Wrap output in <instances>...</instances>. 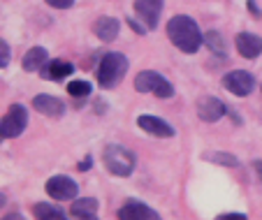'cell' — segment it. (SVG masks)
<instances>
[{"label": "cell", "mask_w": 262, "mask_h": 220, "mask_svg": "<svg viewBox=\"0 0 262 220\" xmlns=\"http://www.w3.org/2000/svg\"><path fill=\"white\" fill-rule=\"evenodd\" d=\"M246 7H248V12H251L253 16H260V10H257V5H255V3H253V0H248V3H246Z\"/></svg>", "instance_id": "27"}, {"label": "cell", "mask_w": 262, "mask_h": 220, "mask_svg": "<svg viewBox=\"0 0 262 220\" xmlns=\"http://www.w3.org/2000/svg\"><path fill=\"white\" fill-rule=\"evenodd\" d=\"M33 109L40 112L42 116L47 118H60L65 114V104L63 100L54 98V95H47V93H40L33 98Z\"/></svg>", "instance_id": "11"}, {"label": "cell", "mask_w": 262, "mask_h": 220, "mask_svg": "<svg viewBox=\"0 0 262 220\" xmlns=\"http://www.w3.org/2000/svg\"><path fill=\"white\" fill-rule=\"evenodd\" d=\"M135 12L148 30H154L158 28L160 14H163V0H135Z\"/></svg>", "instance_id": "8"}, {"label": "cell", "mask_w": 262, "mask_h": 220, "mask_svg": "<svg viewBox=\"0 0 262 220\" xmlns=\"http://www.w3.org/2000/svg\"><path fill=\"white\" fill-rule=\"evenodd\" d=\"M102 162H104L109 174L125 179V176H130L135 171L137 158H135V153L130 151V148L121 146V144H109V146L102 151Z\"/></svg>", "instance_id": "3"}, {"label": "cell", "mask_w": 262, "mask_h": 220, "mask_svg": "<svg viewBox=\"0 0 262 220\" xmlns=\"http://www.w3.org/2000/svg\"><path fill=\"white\" fill-rule=\"evenodd\" d=\"M204 44H207L209 51H211L213 56H218V58H225V56H228V44H225V39H223V35L218 33V30L204 33Z\"/></svg>", "instance_id": "18"}, {"label": "cell", "mask_w": 262, "mask_h": 220, "mask_svg": "<svg viewBox=\"0 0 262 220\" xmlns=\"http://www.w3.org/2000/svg\"><path fill=\"white\" fill-rule=\"evenodd\" d=\"M125 72H128V58H125L121 51H109V54H104L102 60H100V68H98L100 88H104V91L114 88L116 83L125 77Z\"/></svg>", "instance_id": "2"}, {"label": "cell", "mask_w": 262, "mask_h": 220, "mask_svg": "<svg viewBox=\"0 0 262 220\" xmlns=\"http://www.w3.org/2000/svg\"><path fill=\"white\" fill-rule=\"evenodd\" d=\"M68 93L72 95V98H89V95H91V83L84 81V79L70 81L68 83Z\"/></svg>", "instance_id": "20"}, {"label": "cell", "mask_w": 262, "mask_h": 220, "mask_svg": "<svg viewBox=\"0 0 262 220\" xmlns=\"http://www.w3.org/2000/svg\"><path fill=\"white\" fill-rule=\"evenodd\" d=\"M74 72V65L68 63V60H49V63L42 68V77L45 79H51V81H63L65 77H70V74Z\"/></svg>", "instance_id": "16"}, {"label": "cell", "mask_w": 262, "mask_h": 220, "mask_svg": "<svg viewBox=\"0 0 262 220\" xmlns=\"http://www.w3.org/2000/svg\"><path fill=\"white\" fill-rule=\"evenodd\" d=\"M128 24H130V28H133L135 30V33H139V35H146V26H144V24H137V21H135V19H128Z\"/></svg>", "instance_id": "24"}, {"label": "cell", "mask_w": 262, "mask_h": 220, "mask_svg": "<svg viewBox=\"0 0 262 220\" xmlns=\"http://www.w3.org/2000/svg\"><path fill=\"white\" fill-rule=\"evenodd\" d=\"M89 167H91V158H86L84 162H79V169H81V171H84V169H89Z\"/></svg>", "instance_id": "28"}, {"label": "cell", "mask_w": 262, "mask_h": 220, "mask_svg": "<svg viewBox=\"0 0 262 220\" xmlns=\"http://www.w3.org/2000/svg\"><path fill=\"white\" fill-rule=\"evenodd\" d=\"M79 192V186L70 179V176H51L49 181H47V195L56 202H68V200H74Z\"/></svg>", "instance_id": "7"}, {"label": "cell", "mask_w": 262, "mask_h": 220, "mask_svg": "<svg viewBox=\"0 0 262 220\" xmlns=\"http://www.w3.org/2000/svg\"><path fill=\"white\" fill-rule=\"evenodd\" d=\"M253 169H255V174H257V181L262 183V160H255V162H253Z\"/></svg>", "instance_id": "26"}, {"label": "cell", "mask_w": 262, "mask_h": 220, "mask_svg": "<svg viewBox=\"0 0 262 220\" xmlns=\"http://www.w3.org/2000/svg\"><path fill=\"white\" fill-rule=\"evenodd\" d=\"M49 7H56V10H68V7L74 5V0H45Z\"/></svg>", "instance_id": "23"}, {"label": "cell", "mask_w": 262, "mask_h": 220, "mask_svg": "<svg viewBox=\"0 0 262 220\" xmlns=\"http://www.w3.org/2000/svg\"><path fill=\"white\" fill-rule=\"evenodd\" d=\"M204 160L218 162V165H225V167H237V165H239V160L232 156V153H223V151H218V153H207V156H204Z\"/></svg>", "instance_id": "21"}, {"label": "cell", "mask_w": 262, "mask_h": 220, "mask_svg": "<svg viewBox=\"0 0 262 220\" xmlns=\"http://www.w3.org/2000/svg\"><path fill=\"white\" fill-rule=\"evenodd\" d=\"M26 125H28V112H26V107L24 104H12L7 109L3 123H0V135H3V139H16L24 135Z\"/></svg>", "instance_id": "5"}, {"label": "cell", "mask_w": 262, "mask_h": 220, "mask_svg": "<svg viewBox=\"0 0 262 220\" xmlns=\"http://www.w3.org/2000/svg\"><path fill=\"white\" fill-rule=\"evenodd\" d=\"M167 37L183 54H198L200 47L204 44V35L200 33V26L188 14H177L169 19Z\"/></svg>", "instance_id": "1"}, {"label": "cell", "mask_w": 262, "mask_h": 220, "mask_svg": "<svg viewBox=\"0 0 262 220\" xmlns=\"http://www.w3.org/2000/svg\"><path fill=\"white\" fill-rule=\"evenodd\" d=\"M218 220H246V213H223Z\"/></svg>", "instance_id": "25"}, {"label": "cell", "mask_w": 262, "mask_h": 220, "mask_svg": "<svg viewBox=\"0 0 262 220\" xmlns=\"http://www.w3.org/2000/svg\"><path fill=\"white\" fill-rule=\"evenodd\" d=\"M223 88L228 93L237 95V98H246L255 88V77L251 72H246V70H232V72L223 77Z\"/></svg>", "instance_id": "6"}, {"label": "cell", "mask_w": 262, "mask_h": 220, "mask_svg": "<svg viewBox=\"0 0 262 220\" xmlns=\"http://www.w3.org/2000/svg\"><path fill=\"white\" fill-rule=\"evenodd\" d=\"M119 30H121V21L114 19V16H100L93 24V33L102 42H114L119 37Z\"/></svg>", "instance_id": "14"}, {"label": "cell", "mask_w": 262, "mask_h": 220, "mask_svg": "<svg viewBox=\"0 0 262 220\" xmlns=\"http://www.w3.org/2000/svg\"><path fill=\"white\" fill-rule=\"evenodd\" d=\"M135 91L137 93H154L156 98H172L174 95V86L165 74L156 72V70H144V72L137 74L135 79Z\"/></svg>", "instance_id": "4"}, {"label": "cell", "mask_w": 262, "mask_h": 220, "mask_svg": "<svg viewBox=\"0 0 262 220\" xmlns=\"http://www.w3.org/2000/svg\"><path fill=\"white\" fill-rule=\"evenodd\" d=\"M47 63H49V54H47L45 47H33V49L26 51L21 68H24L26 72H42V68H45Z\"/></svg>", "instance_id": "15"}, {"label": "cell", "mask_w": 262, "mask_h": 220, "mask_svg": "<svg viewBox=\"0 0 262 220\" xmlns=\"http://www.w3.org/2000/svg\"><path fill=\"white\" fill-rule=\"evenodd\" d=\"M70 213L77 220H93L98 215V200H93V197L74 200L72 206H70Z\"/></svg>", "instance_id": "17"}, {"label": "cell", "mask_w": 262, "mask_h": 220, "mask_svg": "<svg viewBox=\"0 0 262 220\" xmlns=\"http://www.w3.org/2000/svg\"><path fill=\"white\" fill-rule=\"evenodd\" d=\"M228 114V107L223 104V100H218L216 95H207L198 102V116L204 123H216Z\"/></svg>", "instance_id": "9"}, {"label": "cell", "mask_w": 262, "mask_h": 220, "mask_svg": "<svg viewBox=\"0 0 262 220\" xmlns=\"http://www.w3.org/2000/svg\"><path fill=\"white\" fill-rule=\"evenodd\" d=\"M33 213H35V218H40V220H65V211L60 209V206L47 204V202L35 204L33 206Z\"/></svg>", "instance_id": "19"}, {"label": "cell", "mask_w": 262, "mask_h": 220, "mask_svg": "<svg viewBox=\"0 0 262 220\" xmlns=\"http://www.w3.org/2000/svg\"><path fill=\"white\" fill-rule=\"evenodd\" d=\"M10 65V44L5 39H0V68L5 70Z\"/></svg>", "instance_id": "22"}, {"label": "cell", "mask_w": 262, "mask_h": 220, "mask_svg": "<svg viewBox=\"0 0 262 220\" xmlns=\"http://www.w3.org/2000/svg\"><path fill=\"white\" fill-rule=\"evenodd\" d=\"M119 220H158V211H154L151 206L142 204V202H128L119 209L116 213Z\"/></svg>", "instance_id": "12"}, {"label": "cell", "mask_w": 262, "mask_h": 220, "mask_svg": "<svg viewBox=\"0 0 262 220\" xmlns=\"http://www.w3.org/2000/svg\"><path fill=\"white\" fill-rule=\"evenodd\" d=\"M137 125L142 127L144 132L154 135V137H160V139L174 137V127L169 125L167 121H163V118H158V116H151V114H142V116L137 118Z\"/></svg>", "instance_id": "10"}, {"label": "cell", "mask_w": 262, "mask_h": 220, "mask_svg": "<svg viewBox=\"0 0 262 220\" xmlns=\"http://www.w3.org/2000/svg\"><path fill=\"white\" fill-rule=\"evenodd\" d=\"M234 47H237L239 56L253 60L262 54V37L255 33H239L237 37H234Z\"/></svg>", "instance_id": "13"}]
</instances>
